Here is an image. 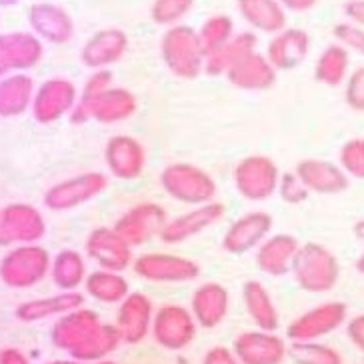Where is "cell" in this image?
Listing matches in <instances>:
<instances>
[{
    "label": "cell",
    "mask_w": 364,
    "mask_h": 364,
    "mask_svg": "<svg viewBox=\"0 0 364 364\" xmlns=\"http://www.w3.org/2000/svg\"><path fill=\"white\" fill-rule=\"evenodd\" d=\"M290 274L304 292L326 294L341 280V262L328 247L321 242H304L294 257Z\"/></svg>",
    "instance_id": "1"
},
{
    "label": "cell",
    "mask_w": 364,
    "mask_h": 364,
    "mask_svg": "<svg viewBox=\"0 0 364 364\" xmlns=\"http://www.w3.org/2000/svg\"><path fill=\"white\" fill-rule=\"evenodd\" d=\"M161 188L166 196L186 206L213 203L218 194L215 176L193 162H172L161 172Z\"/></svg>",
    "instance_id": "2"
},
{
    "label": "cell",
    "mask_w": 364,
    "mask_h": 364,
    "mask_svg": "<svg viewBox=\"0 0 364 364\" xmlns=\"http://www.w3.org/2000/svg\"><path fill=\"white\" fill-rule=\"evenodd\" d=\"M161 56L166 70L182 80H194L204 73L203 46L198 31L188 24H176L166 28L161 38Z\"/></svg>",
    "instance_id": "3"
},
{
    "label": "cell",
    "mask_w": 364,
    "mask_h": 364,
    "mask_svg": "<svg viewBox=\"0 0 364 364\" xmlns=\"http://www.w3.org/2000/svg\"><path fill=\"white\" fill-rule=\"evenodd\" d=\"M53 257L38 245H16L0 258V282L9 289L26 290L41 284L50 274Z\"/></svg>",
    "instance_id": "4"
},
{
    "label": "cell",
    "mask_w": 364,
    "mask_h": 364,
    "mask_svg": "<svg viewBox=\"0 0 364 364\" xmlns=\"http://www.w3.org/2000/svg\"><path fill=\"white\" fill-rule=\"evenodd\" d=\"M108 176L100 171H88L68 176L50 184L43 194L44 208L53 213H68L78 206L97 200L102 193H107Z\"/></svg>",
    "instance_id": "5"
},
{
    "label": "cell",
    "mask_w": 364,
    "mask_h": 364,
    "mask_svg": "<svg viewBox=\"0 0 364 364\" xmlns=\"http://www.w3.org/2000/svg\"><path fill=\"white\" fill-rule=\"evenodd\" d=\"M280 168L277 162L267 154H248L236 162L232 171V182L236 193L248 203H264L270 200L280 182Z\"/></svg>",
    "instance_id": "6"
},
{
    "label": "cell",
    "mask_w": 364,
    "mask_h": 364,
    "mask_svg": "<svg viewBox=\"0 0 364 364\" xmlns=\"http://www.w3.org/2000/svg\"><path fill=\"white\" fill-rule=\"evenodd\" d=\"M132 270L139 279L156 284H182L200 277V264L174 252H144L134 258Z\"/></svg>",
    "instance_id": "7"
},
{
    "label": "cell",
    "mask_w": 364,
    "mask_h": 364,
    "mask_svg": "<svg viewBox=\"0 0 364 364\" xmlns=\"http://www.w3.org/2000/svg\"><path fill=\"white\" fill-rule=\"evenodd\" d=\"M198 324L191 309L182 304H162L154 311L152 318V338L164 350L181 353L188 348L196 338Z\"/></svg>",
    "instance_id": "8"
},
{
    "label": "cell",
    "mask_w": 364,
    "mask_h": 364,
    "mask_svg": "<svg viewBox=\"0 0 364 364\" xmlns=\"http://www.w3.org/2000/svg\"><path fill=\"white\" fill-rule=\"evenodd\" d=\"M346 321H348V306L341 300H328L299 314L287 326V338L290 343L321 341L344 326Z\"/></svg>",
    "instance_id": "9"
},
{
    "label": "cell",
    "mask_w": 364,
    "mask_h": 364,
    "mask_svg": "<svg viewBox=\"0 0 364 364\" xmlns=\"http://www.w3.org/2000/svg\"><path fill=\"white\" fill-rule=\"evenodd\" d=\"M78 102V88L73 80L54 76L36 86L31 114L38 124H54L70 117Z\"/></svg>",
    "instance_id": "10"
},
{
    "label": "cell",
    "mask_w": 364,
    "mask_h": 364,
    "mask_svg": "<svg viewBox=\"0 0 364 364\" xmlns=\"http://www.w3.org/2000/svg\"><path fill=\"white\" fill-rule=\"evenodd\" d=\"M168 223L166 208L152 200H142L127 208L114 223V230L130 247H142L152 238L161 236L162 228Z\"/></svg>",
    "instance_id": "11"
},
{
    "label": "cell",
    "mask_w": 364,
    "mask_h": 364,
    "mask_svg": "<svg viewBox=\"0 0 364 364\" xmlns=\"http://www.w3.org/2000/svg\"><path fill=\"white\" fill-rule=\"evenodd\" d=\"M105 166L112 178L122 182L136 181L146 168V149L139 139L130 134H114L107 140L105 150Z\"/></svg>",
    "instance_id": "12"
},
{
    "label": "cell",
    "mask_w": 364,
    "mask_h": 364,
    "mask_svg": "<svg viewBox=\"0 0 364 364\" xmlns=\"http://www.w3.org/2000/svg\"><path fill=\"white\" fill-rule=\"evenodd\" d=\"M85 252L92 262H97L98 268L105 270L124 272L134 262L132 247L118 235L114 226L92 228L85 240Z\"/></svg>",
    "instance_id": "13"
},
{
    "label": "cell",
    "mask_w": 364,
    "mask_h": 364,
    "mask_svg": "<svg viewBox=\"0 0 364 364\" xmlns=\"http://www.w3.org/2000/svg\"><path fill=\"white\" fill-rule=\"evenodd\" d=\"M225 215L226 206L218 200L200 204V206H191V210L168 218L159 238L164 245H182L194 236L206 232L210 226L218 225Z\"/></svg>",
    "instance_id": "14"
},
{
    "label": "cell",
    "mask_w": 364,
    "mask_h": 364,
    "mask_svg": "<svg viewBox=\"0 0 364 364\" xmlns=\"http://www.w3.org/2000/svg\"><path fill=\"white\" fill-rule=\"evenodd\" d=\"M272 225H274L272 216L264 210L245 213L226 228L220 247L225 252L235 257L252 252L272 235Z\"/></svg>",
    "instance_id": "15"
},
{
    "label": "cell",
    "mask_w": 364,
    "mask_h": 364,
    "mask_svg": "<svg viewBox=\"0 0 364 364\" xmlns=\"http://www.w3.org/2000/svg\"><path fill=\"white\" fill-rule=\"evenodd\" d=\"M232 353L242 364H284L289 358V344L277 332L257 328L238 334Z\"/></svg>",
    "instance_id": "16"
},
{
    "label": "cell",
    "mask_w": 364,
    "mask_h": 364,
    "mask_svg": "<svg viewBox=\"0 0 364 364\" xmlns=\"http://www.w3.org/2000/svg\"><path fill=\"white\" fill-rule=\"evenodd\" d=\"M154 304L152 300L139 290H130L127 299L118 304L117 324L118 332L122 336L124 344L144 343L152 331V318H154Z\"/></svg>",
    "instance_id": "17"
},
{
    "label": "cell",
    "mask_w": 364,
    "mask_h": 364,
    "mask_svg": "<svg viewBox=\"0 0 364 364\" xmlns=\"http://www.w3.org/2000/svg\"><path fill=\"white\" fill-rule=\"evenodd\" d=\"M0 220L11 245H38L46 236V218L28 203H11L0 208Z\"/></svg>",
    "instance_id": "18"
},
{
    "label": "cell",
    "mask_w": 364,
    "mask_h": 364,
    "mask_svg": "<svg viewBox=\"0 0 364 364\" xmlns=\"http://www.w3.org/2000/svg\"><path fill=\"white\" fill-rule=\"evenodd\" d=\"M43 56L44 44L34 33L14 31L0 34V68L6 75L31 70Z\"/></svg>",
    "instance_id": "19"
},
{
    "label": "cell",
    "mask_w": 364,
    "mask_h": 364,
    "mask_svg": "<svg viewBox=\"0 0 364 364\" xmlns=\"http://www.w3.org/2000/svg\"><path fill=\"white\" fill-rule=\"evenodd\" d=\"M129 50V34L122 28L108 26L95 33L80 48V63L90 70H102L117 65Z\"/></svg>",
    "instance_id": "20"
},
{
    "label": "cell",
    "mask_w": 364,
    "mask_h": 364,
    "mask_svg": "<svg viewBox=\"0 0 364 364\" xmlns=\"http://www.w3.org/2000/svg\"><path fill=\"white\" fill-rule=\"evenodd\" d=\"M28 24L43 43L66 44L75 36V21L66 9L53 2H34L28 9Z\"/></svg>",
    "instance_id": "21"
},
{
    "label": "cell",
    "mask_w": 364,
    "mask_h": 364,
    "mask_svg": "<svg viewBox=\"0 0 364 364\" xmlns=\"http://www.w3.org/2000/svg\"><path fill=\"white\" fill-rule=\"evenodd\" d=\"M191 312L198 328H204V331L218 328L230 312V292L225 284L215 282V280L203 282L193 292Z\"/></svg>",
    "instance_id": "22"
},
{
    "label": "cell",
    "mask_w": 364,
    "mask_h": 364,
    "mask_svg": "<svg viewBox=\"0 0 364 364\" xmlns=\"http://www.w3.org/2000/svg\"><path fill=\"white\" fill-rule=\"evenodd\" d=\"M100 324H102V318L98 316L97 311L80 306L56 318L50 328V341L58 350L70 354L85 343Z\"/></svg>",
    "instance_id": "23"
},
{
    "label": "cell",
    "mask_w": 364,
    "mask_h": 364,
    "mask_svg": "<svg viewBox=\"0 0 364 364\" xmlns=\"http://www.w3.org/2000/svg\"><path fill=\"white\" fill-rule=\"evenodd\" d=\"M294 172L299 174V178L311 194L332 196L348 191L350 186V178L341 168V164L324 159H302L294 166Z\"/></svg>",
    "instance_id": "24"
},
{
    "label": "cell",
    "mask_w": 364,
    "mask_h": 364,
    "mask_svg": "<svg viewBox=\"0 0 364 364\" xmlns=\"http://www.w3.org/2000/svg\"><path fill=\"white\" fill-rule=\"evenodd\" d=\"M300 242L299 238L289 232H277V235H270L255 250V262L257 268L272 279H282L290 274L292 270V262L294 257L299 252Z\"/></svg>",
    "instance_id": "25"
},
{
    "label": "cell",
    "mask_w": 364,
    "mask_h": 364,
    "mask_svg": "<svg viewBox=\"0 0 364 364\" xmlns=\"http://www.w3.org/2000/svg\"><path fill=\"white\" fill-rule=\"evenodd\" d=\"M311 53V34L302 28H284L272 34L267 46V58L277 70H294L299 68Z\"/></svg>",
    "instance_id": "26"
},
{
    "label": "cell",
    "mask_w": 364,
    "mask_h": 364,
    "mask_svg": "<svg viewBox=\"0 0 364 364\" xmlns=\"http://www.w3.org/2000/svg\"><path fill=\"white\" fill-rule=\"evenodd\" d=\"M80 306H85V294H80L78 290H58L50 296L24 300L14 309V316L24 324H33L48 318H58Z\"/></svg>",
    "instance_id": "27"
},
{
    "label": "cell",
    "mask_w": 364,
    "mask_h": 364,
    "mask_svg": "<svg viewBox=\"0 0 364 364\" xmlns=\"http://www.w3.org/2000/svg\"><path fill=\"white\" fill-rule=\"evenodd\" d=\"M139 98L127 86H110L100 92L88 107V117L98 124H118L127 122L136 114Z\"/></svg>",
    "instance_id": "28"
},
{
    "label": "cell",
    "mask_w": 364,
    "mask_h": 364,
    "mask_svg": "<svg viewBox=\"0 0 364 364\" xmlns=\"http://www.w3.org/2000/svg\"><path fill=\"white\" fill-rule=\"evenodd\" d=\"M279 70L270 65L267 54L255 53L248 54L247 58H242L236 66H232L226 73V80L238 90H247V92H262L270 90L277 85Z\"/></svg>",
    "instance_id": "29"
},
{
    "label": "cell",
    "mask_w": 364,
    "mask_h": 364,
    "mask_svg": "<svg viewBox=\"0 0 364 364\" xmlns=\"http://www.w3.org/2000/svg\"><path fill=\"white\" fill-rule=\"evenodd\" d=\"M36 85L26 73H11L0 78V118L12 120L33 107Z\"/></svg>",
    "instance_id": "30"
},
{
    "label": "cell",
    "mask_w": 364,
    "mask_h": 364,
    "mask_svg": "<svg viewBox=\"0 0 364 364\" xmlns=\"http://www.w3.org/2000/svg\"><path fill=\"white\" fill-rule=\"evenodd\" d=\"M242 302L250 321L260 331L277 332L280 326V312L272 294L260 280H247L242 284Z\"/></svg>",
    "instance_id": "31"
},
{
    "label": "cell",
    "mask_w": 364,
    "mask_h": 364,
    "mask_svg": "<svg viewBox=\"0 0 364 364\" xmlns=\"http://www.w3.org/2000/svg\"><path fill=\"white\" fill-rule=\"evenodd\" d=\"M236 9L258 33L277 34L287 28V11L279 0H236Z\"/></svg>",
    "instance_id": "32"
},
{
    "label": "cell",
    "mask_w": 364,
    "mask_h": 364,
    "mask_svg": "<svg viewBox=\"0 0 364 364\" xmlns=\"http://www.w3.org/2000/svg\"><path fill=\"white\" fill-rule=\"evenodd\" d=\"M257 34L245 31L236 33L225 46H220L216 53L208 54L204 60V75L208 76H226V73L236 66L242 58L257 50Z\"/></svg>",
    "instance_id": "33"
},
{
    "label": "cell",
    "mask_w": 364,
    "mask_h": 364,
    "mask_svg": "<svg viewBox=\"0 0 364 364\" xmlns=\"http://www.w3.org/2000/svg\"><path fill=\"white\" fill-rule=\"evenodd\" d=\"M48 277L58 290H78L88 277L86 258L75 248H63L53 257Z\"/></svg>",
    "instance_id": "34"
},
{
    "label": "cell",
    "mask_w": 364,
    "mask_h": 364,
    "mask_svg": "<svg viewBox=\"0 0 364 364\" xmlns=\"http://www.w3.org/2000/svg\"><path fill=\"white\" fill-rule=\"evenodd\" d=\"M85 290L86 296H90L100 304H117L118 306L130 294V284L122 272L97 268V270L88 272L85 280Z\"/></svg>",
    "instance_id": "35"
},
{
    "label": "cell",
    "mask_w": 364,
    "mask_h": 364,
    "mask_svg": "<svg viewBox=\"0 0 364 364\" xmlns=\"http://www.w3.org/2000/svg\"><path fill=\"white\" fill-rule=\"evenodd\" d=\"M122 343V336L118 332L117 324L112 322H102L97 331L92 332L85 343L80 344L76 350L68 354L70 358H75L78 363H98V360H107L108 356L117 353L118 346Z\"/></svg>",
    "instance_id": "36"
},
{
    "label": "cell",
    "mask_w": 364,
    "mask_h": 364,
    "mask_svg": "<svg viewBox=\"0 0 364 364\" xmlns=\"http://www.w3.org/2000/svg\"><path fill=\"white\" fill-rule=\"evenodd\" d=\"M350 68V54L341 43L328 44L316 58L314 78L328 88H336L346 82Z\"/></svg>",
    "instance_id": "37"
},
{
    "label": "cell",
    "mask_w": 364,
    "mask_h": 364,
    "mask_svg": "<svg viewBox=\"0 0 364 364\" xmlns=\"http://www.w3.org/2000/svg\"><path fill=\"white\" fill-rule=\"evenodd\" d=\"M112 80H114V76H112V73L107 70V68H102V70H92V75L86 78L82 90L78 92V102H76L75 110L70 112L68 120H70L73 124H86V122H90V117H88V107H90V102H92L100 92H105L107 88H110V86H112Z\"/></svg>",
    "instance_id": "38"
},
{
    "label": "cell",
    "mask_w": 364,
    "mask_h": 364,
    "mask_svg": "<svg viewBox=\"0 0 364 364\" xmlns=\"http://www.w3.org/2000/svg\"><path fill=\"white\" fill-rule=\"evenodd\" d=\"M289 358L294 364H344L343 354L318 341L290 343Z\"/></svg>",
    "instance_id": "39"
},
{
    "label": "cell",
    "mask_w": 364,
    "mask_h": 364,
    "mask_svg": "<svg viewBox=\"0 0 364 364\" xmlns=\"http://www.w3.org/2000/svg\"><path fill=\"white\" fill-rule=\"evenodd\" d=\"M235 22L226 14H215L208 16L203 22L200 31H198V41L203 46L204 56L216 53L220 46H225L232 36H235Z\"/></svg>",
    "instance_id": "40"
},
{
    "label": "cell",
    "mask_w": 364,
    "mask_h": 364,
    "mask_svg": "<svg viewBox=\"0 0 364 364\" xmlns=\"http://www.w3.org/2000/svg\"><path fill=\"white\" fill-rule=\"evenodd\" d=\"M194 0H152L150 4V18L154 24L171 28L182 24L184 16L193 11Z\"/></svg>",
    "instance_id": "41"
},
{
    "label": "cell",
    "mask_w": 364,
    "mask_h": 364,
    "mask_svg": "<svg viewBox=\"0 0 364 364\" xmlns=\"http://www.w3.org/2000/svg\"><path fill=\"white\" fill-rule=\"evenodd\" d=\"M338 164L348 178L364 181V136L346 140L338 150Z\"/></svg>",
    "instance_id": "42"
},
{
    "label": "cell",
    "mask_w": 364,
    "mask_h": 364,
    "mask_svg": "<svg viewBox=\"0 0 364 364\" xmlns=\"http://www.w3.org/2000/svg\"><path fill=\"white\" fill-rule=\"evenodd\" d=\"M279 198L282 203L292 204V206H296V204H302L309 200V188L302 184V181L299 178V174L294 171L290 172H282L280 174V182H279Z\"/></svg>",
    "instance_id": "43"
},
{
    "label": "cell",
    "mask_w": 364,
    "mask_h": 364,
    "mask_svg": "<svg viewBox=\"0 0 364 364\" xmlns=\"http://www.w3.org/2000/svg\"><path fill=\"white\" fill-rule=\"evenodd\" d=\"M344 102L354 112H364V65L353 70L344 82Z\"/></svg>",
    "instance_id": "44"
},
{
    "label": "cell",
    "mask_w": 364,
    "mask_h": 364,
    "mask_svg": "<svg viewBox=\"0 0 364 364\" xmlns=\"http://www.w3.org/2000/svg\"><path fill=\"white\" fill-rule=\"evenodd\" d=\"M332 34H334V38L338 43L343 44L344 48L354 50V53L364 56V28L356 26L353 22H338L332 28Z\"/></svg>",
    "instance_id": "45"
},
{
    "label": "cell",
    "mask_w": 364,
    "mask_h": 364,
    "mask_svg": "<svg viewBox=\"0 0 364 364\" xmlns=\"http://www.w3.org/2000/svg\"><path fill=\"white\" fill-rule=\"evenodd\" d=\"M203 364H242L236 354L232 353V348L228 346H213L210 350H206L203 356Z\"/></svg>",
    "instance_id": "46"
},
{
    "label": "cell",
    "mask_w": 364,
    "mask_h": 364,
    "mask_svg": "<svg viewBox=\"0 0 364 364\" xmlns=\"http://www.w3.org/2000/svg\"><path fill=\"white\" fill-rule=\"evenodd\" d=\"M346 336L364 354V314H356L346 321Z\"/></svg>",
    "instance_id": "47"
},
{
    "label": "cell",
    "mask_w": 364,
    "mask_h": 364,
    "mask_svg": "<svg viewBox=\"0 0 364 364\" xmlns=\"http://www.w3.org/2000/svg\"><path fill=\"white\" fill-rule=\"evenodd\" d=\"M344 16L353 24L364 28V0H348L344 4Z\"/></svg>",
    "instance_id": "48"
},
{
    "label": "cell",
    "mask_w": 364,
    "mask_h": 364,
    "mask_svg": "<svg viewBox=\"0 0 364 364\" xmlns=\"http://www.w3.org/2000/svg\"><path fill=\"white\" fill-rule=\"evenodd\" d=\"M0 364H31V360L21 348L4 346V348H0Z\"/></svg>",
    "instance_id": "49"
},
{
    "label": "cell",
    "mask_w": 364,
    "mask_h": 364,
    "mask_svg": "<svg viewBox=\"0 0 364 364\" xmlns=\"http://www.w3.org/2000/svg\"><path fill=\"white\" fill-rule=\"evenodd\" d=\"M284 11L290 12H309L316 6L318 0H279Z\"/></svg>",
    "instance_id": "50"
},
{
    "label": "cell",
    "mask_w": 364,
    "mask_h": 364,
    "mask_svg": "<svg viewBox=\"0 0 364 364\" xmlns=\"http://www.w3.org/2000/svg\"><path fill=\"white\" fill-rule=\"evenodd\" d=\"M0 247H11V240L4 232V226H2V220H0Z\"/></svg>",
    "instance_id": "51"
},
{
    "label": "cell",
    "mask_w": 364,
    "mask_h": 364,
    "mask_svg": "<svg viewBox=\"0 0 364 364\" xmlns=\"http://www.w3.org/2000/svg\"><path fill=\"white\" fill-rule=\"evenodd\" d=\"M354 268H356V272H358V274H363V277H364V250H363V255L356 258V262H354Z\"/></svg>",
    "instance_id": "52"
},
{
    "label": "cell",
    "mask_w": 364,
    "mask_h": 364,
    "mask_svg": "<svg viewBox=\"0 0 364 364\" xmlns=\"http://www.w3.org/2000/svg\"><path fill=\"white\" fill-rule=\"evenodd\" d=\"M44 364H85V363H78L75 358H60V360H50V363H44Z\"/></svg>",
    "instance_id": "53"
},
{
    "label": "cell",
    "mask_w": 364,
    "mask_h": 364,
    "mask_svg": "<svg viewBox=\"0 0 364 364\" xmlns=\"http://www.w3.org/2000/svg\"><path fill=\"white\" fill-rule=\"evenodd\" d=\"M354 232H356V236H358L360 240H364V220L356 223V226H354Z\"/></svg>",
    "instance_id": "54"
},
{
    "label": "cell",
    "mask_w": 364,
    "mask_h": 364,
    "mask_svg": "<svg viewBox=\"0 0 364 364\" xmlns=\"http://www.w3.org/2000/svg\"><path fill=\"white\" fill-rule=\"evenodd\" d=\"M21 0H0V9H12V6H16Z\"/></svg>",
    "instance_id": "55"
},
{
    "label": "cell",
    "mask_w": 364,
    "mask_h": 364,
    "mask_svg": "<svg viewBox=\"0 0 364 364\" xmlns=\"http://www.w3.org/2000/svg\"><path fill=\"white\" fill-rule=\"evenodd\" d=\"M88 364H118V363H114V360L107 358V360H98V363H88Z\"/></svg>",
    "instance_id": "56"
},
{
    "label": "cell",
    "mask_w": 364,
    "mask_h": 364,
    "mask_svg": "<svg viewBox=\"0 0 364 364\" xmlns=\"http://www.w3.org/2000/svg\"><path fill=\"white\" fill-rule=\"evenodd\" d=\"M6 75V73H4V70H2V68H0V78H2V76Z\"/></svg>",
    "instance_id": "57"
}]
</instances>
